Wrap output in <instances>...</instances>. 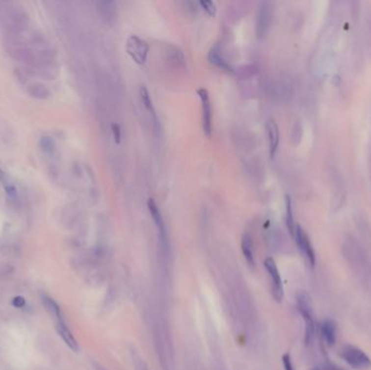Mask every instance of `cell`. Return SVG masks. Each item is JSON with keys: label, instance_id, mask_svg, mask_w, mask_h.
Returning a JSON list of instances; mask_svg holds the SVG:
<instances>
[{"label": "cell", "instance_id": "14", "mask_svg": "<svg viewBox=\"0 0 371 370\" xmlns=\"http://www.w3.org/2000/svg\"><path fill=\"white\" fill-rule=\"evenodd\" d=\"M241 248L243 252L244 258L251 267H253L255 264L254 261V253H253V240L249 234H244L241 241Z\"/></svg>", "mask_w": 371, "mask_h": 370}, {"label": "cell", "instance_id": "23", "mask_svg": "<svg viewBox=\"0 0 371 370\" xmlns=\"http://www.w3.org/2000/svg\"><path fill=\"white\" fill-rule=\"evenodd\" d=\"M112 132H113V138H114L115 143H120L121 142V138H122V131H121V126L118 124H113L112 125Z\"/></svg>", "mask_w": 371, "mask_h": 370}, {"label": "cell", "instance_id": "7", "mask_svg": "<svg viewBox=\"0 0 371 370\" xmlns=\"http://www.w3.org/2000/svg\"><path fill=\"white\" fill-rule=\"evenodd\" d=\"M265 267L268 271V274H269L270 280H271L272 294H274V297L277 302H280L283 297V288H282V281H281L279 270H278L277 268L275 261L271 258L266 259Z\"/></svg>", "mask_w": 371, "mask_h": 370}, {"label": "cell", "instance_id": "4", "mask_svg": "<svg viewBox=\"0 0 371 370\" xmlns=\"http://www.w3.org/2000/svg\"><path fill=\"white\" fill-rule=\"evenodd\" d=\"M341 356L346 362L350 367L354 369H368L371 367V361L370 358L366 355L362 349L353 346V345H346L344 346L341 352Z\"/></svg>", "mask_w": 371, "mask_h": 370}, {"label": "cell", "instance_id": "18", "mask_svg": "<svg viewBox=\"0 0 371 370\" xmlns=\"http://www.w3.org/2000/svg\"><path fill=\"white\" fill-rule=\"evenodd\" d=\"M286 220H287V226L288 229L290 231V234L292 236H294V231H295V224H294V218H293V212H292V202L291 199L289 196L286 197Z\"/></svg>", "mask_w": 371, "mask_h": 370}, {"label": "cell", "instance_id": "2", "mask_svg": "<svg viewBox=\"0 0 371 370\" xmlns=\"http://www.w3.org/2000/svg\"><path fill=\"white\" fill-rule=\"evenodd\" d=\"M297 307L300 311L301 315L305 321V343L309 344L313 340L314 333H315V321H314L313 310H312V303L311 297L307 293L298 294L297 296Z\"/></svg>", "mask_w": 371, "mask_h": 370}, {"label": "cell", "instance_id": "22", "mask_svg": "<svg viewBox=\"0 0 371 370\" xmlns=\"http://www.w3.org/2000/svg\"><path fill=\"white\" fill-rule=\"evenodd\" d=\"M6 193L10 202L17 203L18 201V190L15 188L14 185L7 184L6 185Z\"/></svg>", "mask_w": 371, "mask_h": 370}, {"label": "cell", "instance_id": "26", "mask_svg": "<svg viewBox=\"0 0 371 370\" xmlns=\"http://www.w3.org/2000/svg\"><path fill=\"white\" fill-rule=\"evenodd\" d=\"M4 177H6V175H4L2 169L0 168V182H3L4 181Z\"/></svg>", "mask_w": 371, "mask_h": 370}, {"label": "cell", "instance_id": "27", "mask_svg": "<svg viewBox=\"0 0 371 370\" xmlns=\"http://www.w3.org/2000/svg\"><path fill=\"white\" fill-rule=\"evenodd\" d=\"M314 370H332V369L329 368V367H318V368H315Z\"/></svg>", "mask_w": 371, "mask_h": 370}, {"label": "cell", "instance_id": "13", "mask_svg": "<svg viewBox=\"0 0 371 370\" xmlns=\"http://www.w3.org/2000/svg\"><path fill=\"white\" fill-rule=\"evenodd\" d=\"M321 333H322L324 341H326L330 346L334 345V343H336L337 341L336 322L330 319L324 320L321 326Z\"/></svg>", "mask_w": 371, "mask_h": 370}, {"label": "cell", "instance_id": "9", "mask_svg": "<svg viewBox=\"0 0 371 370\" xmlns=\"http://www.w3.org/2000/svg\"><path fill=\"white\" fill-rule=\"evenodd\" d=\"M148 209H149V212H150L151 216L154 220V224L157 225V228L159 230V235H161V237L163 240L166 239V228H165V224H164V220H163V217H162V213H161V210L159 209L157 202L154 201V199L150 198L148 199Z\"/></svg>", "mask_w": 371, "mask_h": 370}, {"label": "cell", "instance_id": "25", "mask_svg": "<svg viewBox=\"0 0 371 370\" xmlns=\"http://www.w3.org/2000/svg\"><path fill=\"white\" fill-rule=\"evenodd\" d=\"M12 304H13L15 307L21 308V307H23V306L25 305V300L23 299L22 296H17V297H14V299H13Z\"/></svg>", "mask_w": 371, "mask_h": 370}, {"label": "cell", "instance_id": "15", "mask_svg": "<svg viewBox=\"0 0 371 370\" xmlns=\"http://www.w3.org/2000/svg\"><path fill=\"white\" fill-rule=\"evenodd\" d=\"M209 59H210L211 62L215 64L216 66H218V68L223 69L227 72H234V70L231 69V66L229 65V63L227 62L224 56L221 55L218 46H214V47L210 50Z\"/></svg>", "mask_w": 371, "mask_h": 370}, {"label": "cell", "instance_id": "11", "mask_svg": "<svg viewBox=\"0 0 371 370\" xmlns=\"http://www.w3.org/2000/svg\"><path fill=\"white\" fill-rule=\"evenodd\" d=\"M267 133H268V142H269V153L270 157L274 158L277 152L278 146H279V127L274 120H270L267 123Z\"/></svg>", "mask_w": 371, "mask_h": 370}, {"label": "cell", "instance_id": "6", "mask_svg": "<svg viewBox=\"0 0 371 370\" xmlns=\"http://www.w3.org/2000/svg\"><path fill=\"white\" fill-rule=\"evenodd\" d=\"M293 237L295 238V241L297 243L298 249L301 250L302 254L305 256L306 260L309 262L312 267L315 266V262H316V256H315V252H314L313 245L309 241L308 236L306 235L304 229H302L301 226L296 225L295 231H294V236Z\"/></svg>", "mask_w": 371, "mask_h": 370}, {"label": "cell", "instance_id": "20", "mask_svg": "<svg viewBox=\"0 0 371 370\" xmlns=\"http://www.w3.org/2000/svg\"><path fill=\"white\" fill-rule=\"evenodd\" d=\"M167 53L169 55V59L172 60V62L177 65H183L185 63V58L182 51H180L178 48L174 47V46H171V49H168Z\"/></svg>", "mask_w": 371, "mask_h": 370}, {"label": "cell", "instance_id": "5", "mask_svg": "<svg viewBox=\"0 0 371 370\" xmlns=\"http://www.w3.org/2000/svg\"><path fill=\"white\" fill-rule=\"evenodd\" d=\"M198 96L201 100V106H202V128L206 137H211L212 135V105H211L209 91L204 88L198 89Z\"/></svg>", "mask_w": 371, "mask_h": 370}, {"label": "cell", "instance_id": "10", "mask_svg": "<svg viewBox=\"0 0 371 370\" xmlns=\"http://www.w3.org/2000/svg\"><path fill=\"white\" fill-rule=\"evenodd\" d=\"M55 328H56V331H58L59 333V336L62 338V340L65 342L66 345H68L73 352H79V349H80L79 343H77L76 339L74 338L73 333L71 332L68 325H66V322L65 321L55 322Z\"/></svg>", "mask_w": 371, "mask_h": 370}, {"label": "cell", "instance_id": "24", "mask_svg": "<svg viewBox=\"0 0 371 370\" xmlns=\"http://www.w3.org/2000/svg\"><path fill=\"white\" fill-rule=\"evenodd\" d=\"M282 363H283V366H285L286 370H294V369H293V365H292V362H291V358H290V356L288 355V354H286V355H283Z\"/></svg>", "mask_w": 371, "mask_h": 370}, {"label": "cell", "instance_id": "8", "mask_svg": "<svg viewBox=\"0 0 371 370\" xmlns=\"http://www.w3.org/2000/svg\"><path fill=\"white\" fill-rule=\"evenodd\" d=\"M270 22V8L268 2H262L259 14H257V27L256 32L259 37L266 34L268 25Z\"/></svg>", "mask_w": 371, "mask_h": 370}, {"label": "cell", "instance_id": "12", "mask_svg": "<svg viewBox=\"0 0 371 370\" xmlns=\"http://www.w3.org/2000/svg\"><path fill=\"white\" fill-rule=\"evenodd\" d=\"M27 94L34 99L47 100L51 96V92L47 86L43 83H34L27 87Z\"/></svg>", "mask_w": 371, "mask_h": 370}, {"label": "cell", "instance_id": "17", "mask_svg": "<svg viewBox=\"0 0 371 370\" xmlns=\"http://www.w3.org/2000/svg\"><path fill=\"white\" fill-rule=\"evenodd\" d=\"M43 301H44V305L46 307V310H47L49 314L53 316V318L55 320V322L65 321L63 314H62V312H61L60 306L56 304V303L53 299H50V297H44Z\"/></svg>", "mask_w": 371, "mask_h": 370}, {"label": "cell", "instance_id": "1", "mask_svg": "<svg viewBox=\"0 0 371 370\" xmlns=\"http://www.w3.org/2000/svg\"><path fill=\"white\" fill-rule=\"evenodd\" d=\"M0 23L6 29V33L17 32L28 26L29 18L19 3L0 2Z\"/></svg>", "mask_w": 371, "mask_h": 370}, {"label": "cell", "instance_id": "16", "mask_svg": "<svg viewBox=\"0 0 371 370\" xmlns=\"http://www.w3.org/2000/svg\"><path fill=\"white\" fill-rule=\"evenodd\" d=\"M139 96H140V100L143 104L144 107L148 110V112L150 113V115L152 116V119L154 121V123H158V116H157V113H156V110H154V106H153V102H152V98L150 96V92H149V90L147 89L146 86H141L140 88H139Z\"/></svg>", "mask_w": 371, "mask_h": 370}, {"label": "cell", "instance_id": "19", "mask_svg": "<svg viewBox=\"0 0 371 370\" xmlns=\"http://www.w3.org/2000/svg\"><path fill=\"white\" fill-rule=\"evenodd\" d=\"M39 147L41 149V151H43L46 156H51V154H53L55 150L54 141L53 138L49 136H43L40 138Z\"/></svg>", "mask_w": 371, "mask_h": 370}, {"label": "cell", "instance_id": "21", "mask_svg": "<svg viewBox=\"0 0 371 370\" xmlns=\"http://www.w3.org/2000/svg\"><path fill=\"white\" fill-rule=\"evenodd\" d=\"M199 4L203 8L204 11L208 12V14L212 15V17H215L216 10L217 9H216V6L213 1H211V0H201Z\"/></svg>", "mask_w": 371, "mask_h": 370}, {"label": "cell", "instance_id": "3", "mask_svg": "<svg viewBox=\"0 0 371 370\" xmlns=\"http://www.w3.org/2000/svg\"><path fill=\"white\" fill-rule=\"evenodd\" d=\"M149 44L137 35H131L126 42V51L131 58L139 65L147 62L149 54Z\"/></svg>", "mask_w": 371, "mask_h": 370}]
</instances>
